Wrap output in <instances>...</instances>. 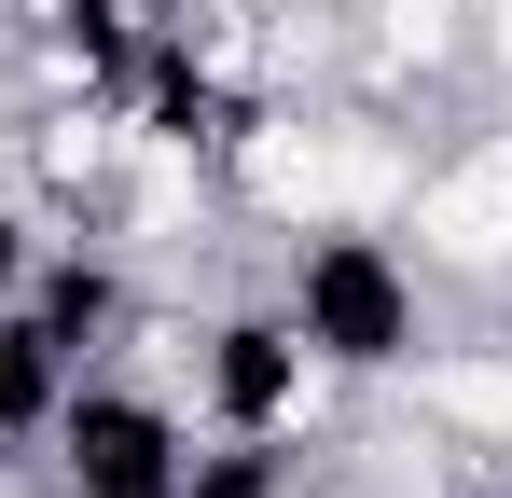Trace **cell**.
<instances>
[{
	"mask_svg": "<svg viewBox=\"0 0 512 498\" xmlns=\"http://www.w3.org/2000/svg\"><path fill=\"white\" fill-rule=\"evenodd\" d=\"M263 291L319 346L333 388H416V360L443 346V277L402 249V222H305V236H277Z\"/></svg>",
	"mask_w": 512,
	"mask_h": 498,
	"instance_id": "6da1fadb",
	"label": "cell"
},
{
	"mask_svg": "<svg viewBox=\"0 0 512 498\" xmlns=\"http://www.w3.org/2000/svg\"><path fill=\"white\" fill-rule=\"evenodd\" d=\"M194 457H208L194 402H180V388H153L139 360L70 374V388H56V415H42V443H28L42 498H180V485H194Z\"/></svg>",
	"mask_w": 512,
	"mask_h": 498,
	"instance_id": "7a4b0ae2",
	"label": "cell"
},
{
	"mask_svg": "<svg viewBox=\"0 0 512 498\" xmlns=\"http://www.w3.org/2000/svg\"><path fill=\"white\" fill-rule=\"evenodd\" d=\"M402 249L429 277H471V291H512V125H457V139H416V180H402Z\"/></svg>",
	"mask_w": 512,
	"mask_h": 498,
	"instance_id": "3957f363",
	"label": "cell"
},
{
	"mask_svg": "<svg viewBox=\"0 0 512 498\" xmlns=\"http://www.w3.org/2000/svg\"><path fill=\"white\" fill-rule=\"evenodd\" d=\"M180 498H333V471H319V457H291V443H208Z\"/></svg>",
	"mask_w": 512,
	"mask_h": 498,
	"instance_id": "277c9868",
	"label": "cell"
},
{
	"mask_svg": "<svg viewBox=\"0 0 512 498\" xmlns=\"http://www.w3.org/2000/svg\"><path fill=\"white\" fill-rule=\"evenodd\" d=\"M56 14H97V28H125V42H153V28H180L194 0H56Z\"/></svg>",
	"mask_w": 512,
	"mask_h": 498,
	"instance_id": "5b68a950",
	"label": "cell"
},
{
	"mask_svg": "<svg viewBox=\"0 0 512 498\" xmlns=\"http://www.w3.org/2000/svg\"><path fill=\"white\" fill-rule=\"evenodd\" d=\"M416 498H512V471H471V457H457V471H429Z\"/></svg>",
	"mask_w": 512,
	"mask_h": 498,
	"instance_id": "8992f818",
	"label": "cell"
}]
</instances>
